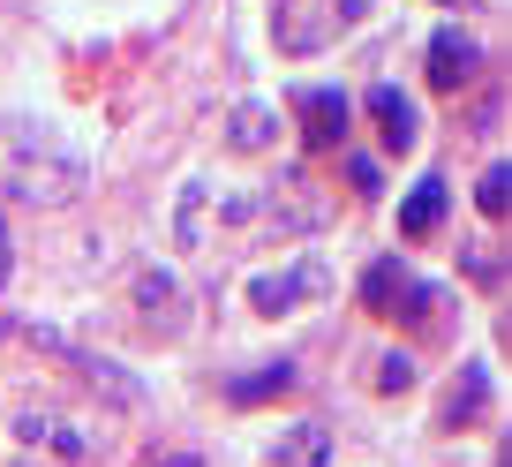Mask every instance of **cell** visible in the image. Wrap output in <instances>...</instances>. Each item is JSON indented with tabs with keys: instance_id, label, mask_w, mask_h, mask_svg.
<instances>
[{
	"instance_id": "obj_1",
	"label": "cell",
	"mask_w": 512,
	"mask_h": 467,
	"mask_svg": "<svg viewBox=\"0 0 512 467\" xmlns=\"http://www.w3.org/2000/svg\"><path fill=\"white\" fill-rule=\"evenodd\" d=\"M0 196L31 211H61L83 196V159L61 129L46 121H23V113H0Z\"/></svg>"
},
{
	"instance_id": "obj_2",
	"label": "cell",
	"mask_w": 512,
	"mask_h": 467,
	"mask_svg": "<svg viewBox=\"0 0 512 467\" xmlns=\"http://www.w3.org/2000/svg\"><path fill=\"white\" fill-rule=\"evenodd\" d=\"M347 23H362V0H279L272 38H279V53H317V46H332Z\"/></svg>"
},
{
	"instance_id": "obj_3",
	"label": "cell",
	"mask_w": 512,
	"mask_h": 467,
	"mask_svg": "<svg viewBox=\"0 0 512 467\" xmlns=\"http://www.w3.org/2000/svg\"><path fill=\"white\" fill-rule=\"evenodd\" d=\"M324 294H332V272H324L317 257L249 279V309H256V317H287V309H309V302H324Z\"/></svg>"
},
{
	"instance_id": "obj_4",
	"label": "cell",
	"mask_w": 512,
	"mask_h": 467,
	"mask_svg": "<svg viewBox=\"0 0 512 467\" xmlns=\"http://www.w3.org/2000/svg\"><path fill=\"white\" fill-rule=\"evenodd\" d=\"M294 121H302V144L332 151L339 136H347V121H354V98L332 91V83H309V91H294Z\"/></svg>"
},
{
	"instance_id": "obj_5",
	"label": "cell",
	"mask_w": 512,
	"mask_h": 467,
	"mask_svg": "<svg viewBox=\"0 0 512 467\" xmlns=\"http://www.w3.org/2000/svg\"><path fill=\"white\" fill-rule=\"evenodd\" d=\"M430 83L437 91H467V83L482 76V46H475V31H460V23H445V31L430 38Z\"/></svg>"
},
{
	"instance_id": "obj_6",
	"label": "cell",
	"mask_w": 512,
	"mask_h": 467,
	"mask_svg": "<svg viewBox=\"0 0 512 467\" xmlns=\"http://www.w3.org/2000/svg\"><path fill=\"white\" fill-rule=\"evenodd\" d=\"M369 121H377L384 151H415V136H422V121H415V106H407V91H392V83H377V91H369Z\"/></svg>"
},
{
	"instance_id": "obj_7",
	"label": "cell",
	"mask_w": 512,
	"mask_h": 467,
	"mask_svg": "<svg viewBox=\"0 0 512 467\" xmlns=\"http://www.w3.org/2000/svg\"><path fill=\"white\" fill-rule=\"evenodd\" d=\"M437 226H445V174H422L415 189H407V204H400V234L407 242H430Z\"/></svg>"
},
{
	"instance_id": "obj_8",
	"label": "cell",
	"mask_w": 512,
	"mask_h": 467,
	"mask_svg": "<svg viewBox=\"0 0 512 467\" xmlns=\"http://www.w3.org/2000/svg\"><path fill=\"white\" fill-rule=\"evenodd\" d=\"M294 385H302L294 362H264V370H249V377H226V407H264V400H279V392H294Z\"/></svg>"
},
{
	"instance_id": "obj_9",
	"label": "cell",
	"mask_w": 512,
	"mask_h": 467,
	"mask_svg": "<svg viewBox=\"0 0 512 467\" xmlns=\"http://www.w3.org/2000/svg\"><path fill=\"white\" fill-rule=\"evenodd\" d=\"M136 309H144L151 332H181V317H189V302H181V287L166 272H144L136 279Z\"/></svg>"
},
{
	"instance_id": "obj_10",
	"label": "cell",
	"mask_w": 512,
	"mask_h": 467,
	"mask_svg": "<svg viewBox=\"0 0 512 467\" xmlns=\"http://www.w3.org/2000/svg\"><path fill=\"white\" fill-rule=\"evenodd\" d=\"M324 460H332V430H324V422H294V430L264 452V467H324Z\"/></svg>"
},
{
	"instance_id": "obj_11",
	"label": "cell",
	"mask_w": 512,
	"mask_h": 467,
	"mask_svg": "<svg viewBox=\"0 0 512 467\" xmlns=\"http://www.w3.org/2000/svg\"><path fill=\"white\" fill-rule=\"evenodd\" d=\"M407 287H415V272L407 264H369V279H362V309L369 317H400V302H407Z\"/></svg>"
},
{
	"instance_id": "obj_12",
	"label": "cell",
	"mask_w": 512,
	"mask_h": 467,
	"mask_svg": "<svg viewBox=\"0 0 512 467\" xmlns=\"http://www.w3.org/2000/svg\"><path fill=\"white\" fill-rule=\"evenodd\" d=\"M490 407V370L482 362H467L460 377H452V400H445V422H467V415H482Z\"/></svg>"
},
{
	"instance_id": "obj_13",
	"label": "cell",
	"mask_w": 512,
	"mask_h": 467,
	"mask_svg": "<svg viewBox=\"0 0 512 467\" xmlns=\"http://www.w3.org/2000/svg\"><path fill=\"white\" fill-rule=\"evenodd\" d=\"M475 211H482V219H505V159L482 166V181H475Z\"/></svg>"
},
{
	"instance_id": "obj_14",
	"label": "cell",
	"mask_w": 512,
	"mask_h": 467,
	"mask_svg": "<svg viewBox=\"0 0 512 467\" xmlns=\"http://www.w3.org/2000/svg\"><path fill=\"white\" fill-rule=\"evenodd\" d=\"M234 136H241V151H264L272 144V113L264 106H234Z\"/></svg>"
},
{
	"instance_id": "obj_15",
	"label": "cell",
	"mask_w": 512,
	"mask_h": 467,
	"mask_svg": "<svg viewBox=\"0 0 512 467\" xmlns=\"http://www.w3.org/2000/svg\"><path fill=\"white\" fill-rule=\"evenodd\" d=\"M377 392H407V355H384L377 362Z\"/></svg>"
},
{
	"instance_id": "obj_16",
	"label": "cell",
	"mask_w": 512,
	"mask_h": 467,
	"mask_svg": "<svg viewBox=\"0 0 512 467\" xmlns=\"http://www.w3.org/2000/svg\"><path fill=\"white\" fill-rule=\"evenodd\" d=\"M0 287H8V219H0Z\"/></svg>"
},
{
	"instance_id": "obj_17",
	"label": "cell",
	"mask_w": 512,
	"mask_h": 467,
	"mask_svg": "<svg viewBox=\"0 0 512 467\" xmlns=\"http://www.w3.org/2000/svg\"><path fill=\"white\" fill-rule=\"evenodd\" d=\"M437 8H475V0H437Z\"/></svg>"
}]
</instances>
